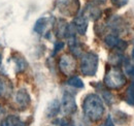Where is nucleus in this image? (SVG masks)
I'll use <instances>...</instances> for the list:
<instances>
[{
	"mask_svg": "<svg viewBox=\"0 0 134 126\" xmlns=\"http://www.w3.org/2000/svg\"><path fill=\"white\" fill-rule=\"evenodd\" d=\"M16 102L17 104L22 108V109H26L29 104H30V96L27 93V91L25 89H21L19 90L16 94Z\"/></svg>",
	"mask_w": 134,
	"mask_h": 126,
	"instance_id": "obj_8",
	"label": "nucleus"
},
{
	"mask_svg": "<svg viewBox=\"0 0 134 126\" xmlns=\"http://www.w3.org/2000/svg\"><path fill=\"white\" fill-rule=\"evenodd\" d=\"M88 119H89V118H88L87 116H85V117L79 116V117L74 118V120L72 121V125L73 126H90V123H89Z\"/></svg>",
	"mask_w": 134,
	"mask_h": 126,
	"instance_id": "obj_16",
	"label": "nucleus"
},
{
	"mask_svg": "<svg viewBox=\"0 0 134 126\" xmlns=\"http://www.w3.org/2000/svg\"><path fill=\"white\" fill-rule=\"evenodd\" d=\"M125 100L127 101L128 104L134 106V82L128 87L125 93Z\"/></svg>",
	"mask_w": 134,
	"mask_h": 126,
	"instance_id": "obj_13",
	"label": "nucleus"
},
{
	"mask_svg": "<svg viewBox=\"0 0 134 126\" xmlns=\"http://www.w3.org/2000/svg\"><path fill=\"white\" fill-rule=\"evenodd\" d=\"M111 3L116 7H122L128 3V0H111Z\"/></svg>",
	"mask_w": 134,
	"mask_h": 126,
	"instance_id": "obj_19",
	"label": "nucleus"
},
{
	"mask_svg": "<svg viewBox=\"0 0 134 126\" xmlns=\"http://www.w3.org/2000/svg\"><path fill=\"white\" fill-rule=\"evenodd\" d=\"M91 2L95 5H97V4H104L106 2V0H91Z\"/></svg>",
	"mask_w": 134,
	"mask_h": 126,
	"instance_id": "obj_22",
	"label": "nucleus"
},
{
	"mask_svg": "<svg viewBox=\"0 0 134 126\" xmlns=\"http://www.w3.org/2000/svg\"><path fill=\"white\" fill-rule=\"evenodd\" d=\"M126 83L127 79L123 74L122 69H120L119 67L113 66L106 71V75L104 77V84L107 88L111 90H118L125 86Z\"/></svg>",
	"mask_w": 134,
	"mask_h": 126,
	"instance_id": "obj_2",
	"label": "nucleus"
},
{
	"mask_svg": "<svg viewBox=\"0 0 134 126\" xmlns=\"http://www.w3.org/2000/svg\"><path fill=\"white\" fill-rule=\"evenodd\" d=\"M86 12L88 13V17L92 18L93 20H97V19H99L101 16V10L98 7L95 6V4H90V5L87 7Z\"/></svg>",
	"mask_w": 134,
	"mask_h": 126,
	"instance_id": "obj_11",
	"label": "nucleus"
},
{
	"mask_svg": "<svg viewBox=\"0 0 134 126\" xmlns=\"http://www.w3.org/2000/svg\"><path fill=\"white\" fill-rule=\"evenodd\" d=\"M1 61H2V57H1V54H0V64H1Z\"/></svg>",
	"mask_w": 134,
	"mask_h": 126,
	"instance_id": "obj_25",
	"label": "nucleus"
},
{
	"mask_svg": "<svg viewBox=\"0 0 134 126\" xmlns=\"http://www.w3.org/2000/svg\"><path fill=\"white\" fill-rule=\"evenodd\" d=\"M132 57L134 58V49H133V51H132Z\"/></svg>",
	"mask_w": 134,
	"mask_h": 126,
	"instance_id": "obj_26",
	"label": "nucleus"
},
{
	"mask_svg": "<svg viewBox=\"0 0 134 126\" xmlns=\"http://www.w3.org/2000/svg\"><path fill=\"white\" fill-rule=\"evenodd\" d=\"M55 124H57V125H59V126H70V125H72V124H70V122H69L67 119H64V118L55 120Z\"/></svg>",
	"mask_w": 134,
	"mask_h": 126,
	"instance_id": "obj_18",
	"label": "nucleus"
},
{
	"mask_svg": "<svg viewBox=\"0 0 134 126\" xmlns=\"http://www.w3.org/2000/svg\"><path fill=\"white\" fill-rule=\"evenodd\" d=\"M58 7L65 15H75L80 8L79 0H59Z\"/></svg>",
	"mask_w": 134,
	"mask_h": 126,
	"instance_id": "obj_5",
	"label": "nucleus"
},
{
	"mask_svg": "<svg viewBox=\"0 0 134 126\" xmlns=\"http://www.w3.org/2000/svg\"><path fill=\"white\" fill-rule=\"evenodd\" d=\"M61 110L64 115H72L77 110V106L75 102L74 97L69 93H65L62 98V103H61Z\"/></svg>",
	"mask_w": 134,
	"mask_h": 126,
	"instance_id": "obj_6",
	"label": "nucleus"
},
{
	"mask_svg": "<svg viewBox=\"0 0 134 126\" xmlns=\"http://www.w3.org/2000/svg\"><path fill=\"white\" fill-rule=\"evenodd\" d=\"M128 74H130V75L134 76V66H131V67L128 69Z\"/></svg>",
	"mask_w": 134,
	"mask_h": 126,
	"instance_id": "obj_23",
	"label": "nucleus"
},
{
	"mask_svg": "<svg viewBox=\"0 0 134 126\" xmlns=\"http://www.w3.org/2000/svg\"><path fill=\"white\" fill-rule=\"evenodd\" d=\"M2 117H3V110L1 109V107H0V123H1V121L3 120L2 119Z\"/></svg>",
	"mask_w": 134,
	"mask_h": 126,
	"instance_id": "obj_24",
	"label": "nucleus"
},
{
	"mask_svg": "<svg viewBox=\"0 0 134 126\" xmlns=\"http://www.w3.org/2000/svg\"><path fill=\"white\" fill-rule=\"evenodd\" d=\"M67 84L74 88H84V83L79 77H71L67 81Z\"/></svg>",
	"mask_w": 134,
	"mask_h": 126,
	"instance_id": "obj_15",
	"label": "nucleus"
},
{
	"mask_svg": "<svg viewBox=\"0 0 134 126\" xmlns=\"http://www.w3.org/2000/svg\"><path fill=\"white\" fill-rule=\"evenodd\" d=\"M104 43L106 44L107 47L111 49H118L120 51H124L127 48V44L124 40H121L117 35H114V34H108L105 37Z\"/></svg>",
	"mask_w": 134,
	"mask_h": 126,
	"instance_id": "obj_7",
	"label": "nucleus"
},
{
	"mask_svg": "<svg viewBox=\"0 0 134 126\" xmlns=\"http://www.w3.org/2000/svg\"><path fill=\"white\" fill-rule=\"evenodd\" d=\"M98 68V56L94 53H86L81 59V71L88 77L95 76Z\"/></svg>",
	"mask_w": 134,
	"mask_h": 126,
	"instance_id": "obj_3",
	"label": "nucleus"
},
{
	"mask_svg": "<svg viewBox=\"0 0 134 126\" xmlns=\"http://www.w3.org/2000/svg\"><path fill=\"white\" fill-rule=\"evenodd\" d=\"M59 68L65 76H72L76 69L75 59L70 55H63L59 60Z\"/></svg>",
	"mask_w": 134,
	"mask_h": 126,
	"instance_id": "obj_4",
	"label": "nucleus"
},
{
	"mask_svg": "<svg viewBox=\"0 0 134 126\" xmlns=\"http://www.w3.org/2000/svg\"><path fill=\"white\" fill-rule=\"evenodd\" d=\"M0 124L1 126H26L25 122H23L18 116H15V115L7 116L1 121Z\"/></svg>",
	"mask_w": 134,
	"mask_h": 126,
	"instance_id": "obj_10",
	"label": "nucleus"
},
{
	"mask_svg": "<svg viewBox=\"0 0 134 126\" xmlns=\"http://www.w3.org/2000/svg\"><path fill=\"white\" fill-rule=\"evenodd\" d=\"M83 110L85 116H87L90 120L98 121L104 114L103 101L97 94L87 95L83 102Z\"/></svg>",
	"mask_w": 134,
	"mask_h": 126,
	"instance_id": "obj_1",
	"label": "nucleus"
},
{
	"mask_svg": "<svg viewBox=\"0 0 134 126\" xmlns=\"http://www.w3.org/2000/svg\"><path fill=\"white\" fill-rule=\"evenodd\" d=\"M60 108H61V106H60V103H59L58 100L52 101L51 104L49 106V108H48V111H47L48 117H55V116L59 113Z\"/></svg>",
	"mask_w": 134,
	"mask_h": 126,
	"instance_id": "obj_12",
	"label": "nucleus"
},
{
	"mask_svg": "<svg viewBox=\"0 0 134 126\" xmlns=\"http://www.w3.org/2000/svg\"><path fill=\"white\" fill-rule=\"evenodd\" d=\"M46 26H47V19L44 18H40L36 21L35 25H34V31L41 34L43 33L44 29H46Z\"/></svg>",
	"mask_w": 134,
	"mask_h": 126,
	"instance_id": "obj_14",
	"label": "nucleus"
},
{
	"mask_svg": "<svg viewBox=\"0 0 134 126\" xmlns=\"http://www.w3.org/2000/svg\"><path fill=\"white\" fill-rule=\"evenodd\" d=\"M99 126H115V125H114V121L111 120L110 116H108V117L106 118V120H105L102 124H100Z\"/></svg>",
	"mask_w": 134,
	"mask_h": 126,
	"instance_id": "obj_21",
	"label": "nucleus"
},
{
	"mask_svg": "<svg viewBox=\"0 0 134 126\" xmlns=\"http://www.w3.org/2000/svg\"><path fill=\"white\" fill-rule=\"evenodd\" d=\"M9 91H8V86L7 83H5L3 80L0 78V96H5Z\"/></svg>",
	"mask_w": 134,
	"mask_h": 126,
	"instance_id": "obj_17",
	"label": "nucleus"
},
{
	"mask_svg": "<svg viewBox=\"0 0 134 126\" xmlns=\"http://www.w3.org/2000/svg\"><path fill=\"white\" fill-rule=\"evenodd\" d=\"M73 25L75 27L76 32H79L80 34L84 35L85 33L87 32V28H88V21H87L86 16L85 15L77 16L75 18L74 22H73Z\"/></svg>",
	"mask_w": 134,
	"mask_h": 126,
	"instance_id": "obj_9",
	"label": "nucleus"
},
{
	"mask_svg": "<svg viewBox=\"0 0 134 126\" xmlns=\"http://www.w3.org/2000/svg\"><path fill=\"white\" fill-rule=\"evenodd\" d=\"M64 48V43L63 41H58V43H56L55 44V48H54V53H53V55H55V54H57L60 50H62Z\"/></svg>",
	"mask_w": 134,
	"mask_h": 126,
	"instance_id": "obj_20",
	"label": "nucleus"
}]
</instances>
